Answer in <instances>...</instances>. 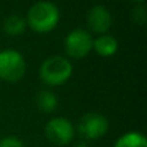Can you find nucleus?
<instances>
[{"instance_id": "1a4fd4ad", "label": "nucleus", "mask_w": 147, "mask_h": 147, "mask_svg": "<svg viewBox=\"0 0 147 147\" xmlns=\"http://www.w3.org/2000/svg\"><path fill=\"white\" fill-rule=\"evenodd\" d=\"M36 106L40 110L41 112H45V114H51L58 106V97L56 96V93H53L52 90L48 89H43L36 94Z\"/></svg>"}, {"instance_id": "6e6552de", "label": "nucleus", "mask_w": 147, "mask_h": 147, "mask_svg": "<svg viewBox=\"0 0 147 147\" xmlns=\"http://www.w3.org/2000/svg\"><path fill=\"white\" fill-rule=\"evenodd\" d=\"M119 49V43L112 35L103 34L99 35L98 38L93 39V51L97 52L101 57H112Z\"/></svg>"}, {"instance_id": "7ed1b4c3", "label": "nucleus", "mask_w": 147, "mask_h": 147, "mask_svg": "<svg viewBox=\"0 0 147 147\" xmlns=\"http://www.w3.org/2000/svg\"><path fill=\"white\" fill-rule=\"evenodd\" d=\"M26 74V59L22 53L8 48L0 51V79L7 83H17Z\"/></svg>"}, {"instance_id": "f03ea898", "label": "nucleus", "mask_w": 147, "mask_h": 147, "mask_svg": "<svg viewBox=\"0 0 147 147\" xmlns=\"http://www.w3.org/2000/svg\"><path fill=\"white\" fill-rule=\"evenodd\" d=\"M72 63L63 56H51L40 65L39 76L49 86H59L69 81L72 76Z\"/></svg>"}, {"instance_id": "f257e3e1", "label": "nucleus", "mask_w": 147, "mask_h": 147, "mask_svg": "<svg viewBox=\"0 0 147 147\" xmlns=\"http://www.w3.org/2000/svg\"><path fill=\"white\" fill-rule=\"evenodd\" d=\"M61 18L59 9L52 1H38L28 9L26 25L38 34H48L57 27Z\"/></svg>"}, {"instance_id": "9b49d317", "label": "nucleus", "mask_w": 147, "mask_h": 147, "mask_svg": "<svg viewBox=\"0 0 147 147\" xmlns=\"http://www.w3.org/2000/svg\"><path fill=\"white\" fill-rule=\"evenodd\" d=\"M114 147H147V140L140 132H128L115 142Z\"/></svg>"}, {"instance_id": "f8f14e48", "label": "nucleus", "mask_w": 147, "mask_h": 147, "mask_svg": "<svg viewBox=\"0 0 147 147\" xmlns=\"http://www.w3.org/2000/svg\"><path fill=\"white\" fill-rule=\"evenodd\" d=\"M0 147H25L23 142L14 136H8L0 140Z\"/></svg>"}, {"instance_id": "39448f33", "label": "nucleus", "mask_w": 147, "mask_h": 147, "mask_svg": "<svg viewBox=\"0 0 147 147\" xmlns=\"http://www.w3.org/2000/svg\"><path fill=\"white\" fill-rule=\"evenodd\" d=\"M45 136L52 143L57 146H66L72 142L75 129L72 123L66 117H53L44 128Z\"/></svg>"}, {"instance_id": "9d476101", "label": "nucleus", "mask_w": 147, "mask_h": 147, "mask_svg": "<svg viewBox=\"0 0 147 147\" xmlns=\"http://www.w3.org/2000/svg\"><path fill=\"white\" fill-rule=\"evenodd\" d=\"M26 20L20 14H10L3 22V30L10 36L21 35L26 30Z\"/></svg>"}, {"instance_id": "ddd939ff", "label": "nucleus", "mask_w": 147, "mask_h": 147, "mask_svg": "<svg viewBox=\"0 0 147 147\" xmlns=\"http://www.w3.org/2000/svg\"><path fill=\"white\" fill-rule=\"evenodd\" d=\"M133 17H134L136 21H138V22H141V23L145 22V18H146L145 7H143V5H138V7H136L134 10H133Z\"/></svg>"}, {"instance_id": "20e7f679", "label": "nucleus", "mask_w": 147, "mask_h": 147, "mask_svg": "<svg viewBox=\"0 0 147 147\" xmlns=\"http://www.w3.org/2000/svg\"><path fill=\"white\" fill-rule=\"evenodd\" d=\"M65 51L74 59H81L93 51V36L84 28H75L66 35Z\"/></svg>"}, {"instance_id": "4468645a", "label": "nucleus", "mask_w": 147, "mask_h": 147, "mask_svg": "<svg viewBox=\"0 0 147 147\" xmlns=\"http://www.w3.org/2000/svg\"><path fill=\"white\" fill-rule=\"evenodd\" d=\"M75 147H88V145L86 143H84V142H79V143H76Z\"/></svg>"}, {"instance_id": "2eb2a0df", "label": "nucleus", "mask_w": 147, "mask_h": 147, "mask_svg": "<svg viewBox=\"0 0 147 147\" xmlns=\"http://www.w3.org/2000/svg\"><path fill=\"white\" fill-rule=\"evenodd\" d=\"M132 1H134V3H138V4H142V3H145L146 0H132Z\"/></svg>"}, {"instance_id": "423d86ee", "label": "nucleus", "mask_w": 147, "mask_h": 147, "mask_svg": "<svg viewBox=\"0 0 147 147\" xmlns=\"http://www.w3.org/2000/svg\"><path fill=\"white\" fill-rule=\"evenodd\" d=\"M78 130L86 140H98L109 130V120L98 112H88L80 119Z\"/></svg>"}, {"instance_id": "0eeeda50", "label": "nucleus", "mask_w": 147, "mask_h": 147, "mask_svg": "<svg viewBox=\"0 0 147 147\" xmlns=\"http://www.w3.org/2000/svg\"><path fill=\"white\" fill-rule=\"evenodd\" d=\"M86 25L92 32L98 35L107 34L112 26V16L105 5L97 4L88 10L86 14Z\"/></svg>"}]
</instances>
